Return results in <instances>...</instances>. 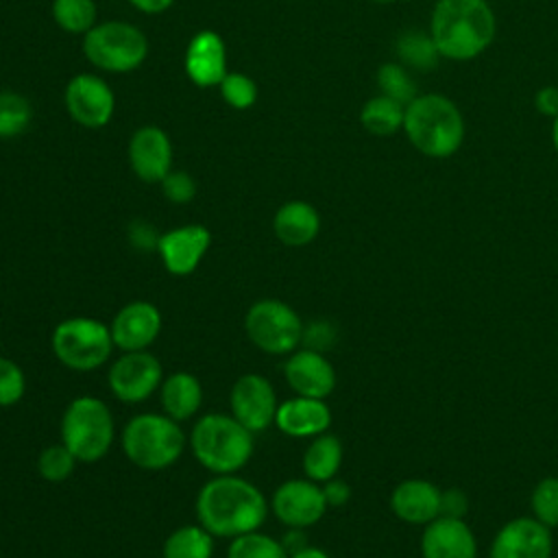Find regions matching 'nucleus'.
<instances>
[{
	"label": "nucleus",
	"instance_id": "obj_1",
	"mask_svg": "<svg viewBox=\"0 0 558 558\" xmlns=\"http://www.w3.org/2000/svg\"><path fill=\"white\" fill-rule=\"evenodd\" d=\"M194 508L198 523L218 538L255 532L268 517L266 495L235 473L207 480L196 495Z\"/></svg>",
	"mask_w": 558,
	"mask_h": 558
},
{
	"label": "nucleus",
	"instance_id": "obj_2",
	"mask_svg": "<svg viewBox=\"0 0 558 558\" xmlns=\"http://www.w3.org/2000/svg\"><path fill=\"white\" fill-rule=\"evenodd\" d=\"M429 35L440 57L466 61L488 48L495 37V15L486 0H438Z\"/></svg>",
	"mask_w": 558,
	"mask_h": 558
},
{
	"label": "nucleus",
	"instance_id": "obj_3",
	"mask_svg": "<svg viewBox=\"0 0 558 558\" xmlns=\"http://www.w3.org/2000/svg\"><path fill=\"white\" fill-rule=\"evenodd\" d=\"M253 432L233 414H203L190 432V449L201 466L216 475L238 473L253 458Z\"/></svg>",
	"mask_w": 558,
	"mask_h": 558
},
{
	"label": "nucleus",
	"instance_id": "obj_4",
	"mask_svg": "<svg viewBox=\"0 0 558 558\" xmlns=\"http://www.w3.org/2000/svg\"><path fill=\"white\" fill-rule=\"evenodd\" d=\"M403 131L416 150L434 159H445L460 148L464 120L447 96L423 94L405 105Z\"/></svg>",
	"mask_w": 558,
	"mask_h": 558
},
{
	"label": "nucleus",
	"instance_id": "obj_5",
	"mask_svg": "<svg viewBox=\"0 0 558 558\" xmlns=\"http://www.w3.org/2000/svg\"><path fill=\"white\" fill-rule=\"evenodd\" d=\"M120 445L131 464L144 471H161L183 456L185 434L179 421L168 414L144 412L124 425Z\"/></svg>",
	"mask_w": 558,
	"mask_h": 558
},
{
	"label": "nucleus",
	"instance_id": "obj_6",
	"mask_svg": "<svg viewBox=\"0 0 558 558\" xmlns=\"http://www.w3.org/2000/svg\"><path fill=\"white\" fill-rule=\"evenodd\" d=\"M116 438V421L109 405L98 397H76L61 416V442L78 462H98Z\"/></svg>",
	"mask_w": 558,
	"mask_h": 558
},
{
	"label": "nucleus",
	"instance_id": "obj_7",
	"mask_svg": "<svg viewBox=\"0 0 558 558\" xmlns=\"http://www.w3.org/2000/svg\"><path fill=\"white\" fill-rule=\"evenodd\" d=\"M50 347L65 368L89 373L109 362L116 344L107 323L92 316H72L52 329Z\"/></svg>",
	"mask_w": 558,
	"mask_h": 558
},
{
	"label": "nucleus",
	"instance_id": "obj_8",
	"mask_svg": "<svg viewBox=\"0 0 558 558\" xmlns=\"http://www.w3.org/2000/svg\"><path fill=\"white\" fill-rule=\"evenodd\" d=\"M83 52L94 68L124 74L146 61L148 39L129 22H100L83 35Z\"/></svg>",
	"mask_w": 558,
	"mask_h": 558
},
{
	"label": "nucleus",
	"instance_id": "obj_9",
	"mask_svg": "<svg viewBox=\"0 0 558 558\" xmlns=\"http://www.w3.org/2000/svg\"><path fill=\"white\" fill-rule=\"evenodd\" d=\"M301 316L279 299H259L244 314L248 340L264 353L290 355L303 342Z\"/></svg>",
	"mask_w": 558,
	"mask_h": 558
},
{
	"label": "nucleus",
	"instance_id": "obj_10",
	"mask_svg": "<svg viewBox=\"0 0 558 558\" xmlns=\"http://www.w3.org/2000/svg\"><path fill=\"white\" fill-rule=\"evenodd\" d=\"M163 381L161 362L148 351H122L107 373L109 390L122 403H142Z\"/></svg>",
	"mask_w": 558,
	"mask_h": 558
},
{
	"label": "nucleus",
	"instance_id": "obj_11",
	"mask_svg": "<svg viewBox=\"0 0 558 558\" xmlns=\"http://www.w3.org/2000/svg\"><path fill=\"white\" fill-rule=\"evenodd\" d=\"M65 109L70 118L85 129H102L113 118L116 96L109 83L96 74L83 72L65 85Z\"/></svg>",
	"mask_w": 558,
	"mask_h": 558
},
{
	"label": "nucleus",
	"instance_id": "obj_12",
	"mask_svg": "<svg viewBox=\"0 0 558 558\" xmlns=\"http://www.w3.org/2000/svg\"><path fill=\"white\" fill-rule=\"evenodd\" d=\"M277 392L268 377L259 373H246L235 379L229 392L231 414L253 434H259L275 425Z\"/></svg>",
	"mask_w": 558,
	"mask_h": 558
},
{
	"label": "nucleus",
	"instance_id": "obj_13",
	"mask_svg": "<svg viewBox=\"0 0 558 558\" xmlns=\"http://www.w3.org/2000/svg\"><path fill=\"white\" fill-rule=\"evenodd\" d=\"M270 510L286 527L305 530L318 523L327 510L323 486L314 480H286L270 497Z\"/></svg>",
	"mask_w": 558,
	"mask_h": 558
},
{
	"label": "nucleus",
	"instance_id": "obj_14",
	"mask_svg": "<svg viewBox=\"0 0 558 558\" xmlns=\"http://www.w3.org/2000/svg\"><path fill=\"white\" fill-rule=\"evenodd\" d=\"M211 246V233L203 225L174 227L159 235L157 253L163 268L174 277L192 275Z\"/></svg>",
	"mask_w": 558,
	"mask_h": 558
},
{
	"label": "nucleus",
	"instance_id": "obj_15",
	"mask_svg": "<svg viewBox=\"0 0 558 558\" xmlns=\"http://www.w3.org/2000/svg\"><path fill=\"white\" fill-rule=\"evenodd\" d=\"M161 312L150 301H131L118 310L109 329L120 351H146L161 333Z\"/></svg>",
	"mask_w": 558,
	"mask_h": 558
},
{
	"label": "nucleus",
	"instance_id": "obj_16",
	"mask_svg": "<svg viewBox=\"0 0 558 558\" xmlns=\"http://www.w3.org/2000/svg\"><path fill=\"white\" fill-rule=\"evenodd\" d=\"M129 166L144 183H161L172 170V144L161 126H140L129 142Z\"/></svg>",
	"mask_w": 558,
	"mask_h": 558
},
{
	"label": "nucleus",
	"instance_id": "obj_17",
	"mask_svg": "<svg viewBox=\"0 0 558 558\" xmlns=\"http://www.w3.org/2000/svg\"><path fill=\"white\" fill-rule=\"evenodd\" d=\"M183 68L187 78L196 87H216L225 78L227 70V46L216 31L203 28L192 35L185 48Z\"/></svg>",
	"mask_w": 558,
	"mask_h": 558
},
{
	"label": "nucleus",
	"instance_id": "obj_18",
	"mask_svg": "<svg viewBox=\"0 0 558 558\" xmlns=\"http://www.w3.org/2000/svg\"><path fill=\"white\" fill-rule=\"evenodd\" d=\"M551 534L538 519L521 517L506 523L493 541L490 558H549Z\"/></svg>",
	"mask_w": 558,
	"mask_h": 558
},
{
	"label": "nucleus",
	"instance_id": "obj_19",
	"mask_svg": "<svg viewBox=\"0 0 558 558\" xmlns=\"http://www.w3.org/2000/svg\"><path fill=\"white\" fill-rule=\"evenodd\" d=\"M283 377L288 386L301 397L325 399L336 386V371L329 360L314 349L292 351L283 364Z\"/></svg>",
	"mask_w": 558,
	"mask_h": 558
},
{
	"label": "nucleus",
	"instance_id": "obj_20",
	"mask_svg": "<svg viewBox=\"0 0 558 558\" xmlns=\"http://www.w3.org/2000/svg\"><path fill=\"white\" fill-rule=\"evenodd\" d=\"M331 425V412L325 399L314 397H292L277 405L275 427L292 438H310L325 434Z\"/></svg>",
	"mask_w": 558,
	"mask_h": 558
},
{
	"label": "nucleus",
	"instance_id": "obj_21",
	"mask_svg": "<svg viewBox=\"0 0 558 558\" xmlns=\"http://www.w3.org/2000/svg\"><path fill=\"white\" fill-rule=\"evenodd\" d=\"M423 558H475L473 532L462 519L436 517L423 532Z\"/></svg>",
	"mask_w": 558,
	"mask_h": 558
},
{
	"label": "nucleus",
	"instance_id": "obj_22",
	"mask_svg": "<svg viewBox=\"0 0 558 558\" xmlns=\"http://www.w3.org/2000/svg\"><path fill=\"white\" fill-rule=\"evenodd\" d=\"M390 506L408 523H429L440 514V490L432 482L408 480L395 488Z\"/></svg>",
	"mask_w": 558,
	"mask_h": 558
},
{
	"label": "nucleus",
	"instance_id": "obj_23",
	"mask_svg": "<svg viewBox=\"0 0 558 558\" xmlns=\"http://www.w3.org/2000/svg\"><path fill=\"white\" fill-rule=\"evenodd\" d=\"M272 231L286 246H305L318 235L320 216L307 201H288L275 211Z\"/></svg>",
	"mask_w": 558,
	"mask_h": 558
},
{
	"label": "nucleus",
	"instance_id": "obj_24",
	"mask_svg": "<svg viewBox=\"0 0 558 558\" xmlns=\"http://www.w3.org/2000/svg\"><path fill=\"white\" fill-rule=\"evenodd\" d=\"M159 401L163 408V414H168L174 421H187L192 418L203 403V386L196 375L187 371H177L163 377L159 386Z\"/></svg>",
	"mask_w": 558,
	"mask_h": 558
},
{
	"label": "nucleus",
	"instance_id": "obj_25",
	"mask_svg": "<svg viewBox=\"0 0 558 558\" xmlns=\"http://www.w3.org/2000/svg\"><path fill=\"white\" fill-rule=\"evenodd\" d=\"M342 462V445L331 434H318L303 453V471L310 480L323 484L336 477Z\"/></svg>",
	"mask_w": 558,
	"mask_h": 558
},
{
	"label": "nucleus",
	"instance_id": "obj_26",
	"mask_svg": "<svg viewBox=\"0 0 558 558\" xmlns=\"http://www.w3.org/2000/svg\"><path fill=\"white\" fill-rule=\"evenodd\" d=\"M214 538L201 523L181 525L166 538L163 558H211Z\"/></svg>",
	"mask_w": 558,
	"mask_h": 558
},
{
	"label": "nucleus",
	"instance_id": "obj_27",
	"mask_svg": "<svg viewBox=\"0 0 558 558\" xmlns=\"http://www.w3.org/2000/svg\"><path fill=\"white\" fill-rule=\"evenodd\" d=\"M405 107L388 96H375L364 102L360 111L362 126L373 135H392L403 126Z\"/></svg>",
	"mask_w": 558,
	"mask_h": 558
},
{
	"label": "nucleus",
	"instance_id": "obj_28",
	"mask_svg": "<svg viewBox=\"0 0 558 558\" xmlns=\"http://www.w3.org/2000/svg\"><path fill=\"white\" fill-rule=\"evenodd\" d=\"M395 48H397L399 59L405 65H410V68H414L418 72L434 70L436 63H438V57H440L432 35H427L423 31H405V33H401L397 37Z\"/></svg>",
	"mask_w": 558,
	"mask_h": 558
},
{
	"label": "nucleus",
	"instance_id": "obj_29",
	"mask_svg": "<svg viewBox=\"0 0 558 558\" xmlns=\"http://www.w3.org/2000/svg\"><path fill=\"white\" fill-rule=\"evenodd\" d=\"M94 0H52V17L59 28L72 35H85L96 26Z\"/></svg>",
	"mask_w": 558,
	"mask_h": 558
},
{
	"label": "nucleus",
	"instance_id": "obj_30",
	"mask_svg": "<svg viewBox=\"0 0 558 558\" xmlns=\"http://www.w3.org/2000/svg\"><path fill=\"white\" fill-rule=\"evenodd\" d=\"M227 558H290V554L281 541L255 530L231 538Z\"/></svg>",
	"mask_w": 558,
	"mask_h": 558
},
{
	"label": "nucleus",
	"instance_id": "obj_31",
	"mask_svg": "<svg viewBox=\"0 0 558 558\" xmlns=\"http://www.w3.org/2000/svg\"><path fill=\"white\" fill-rule=\"evenodd\" d=\"M33 120V107L17 92H0V137L22 135Z\"/></svg>",
	"mask_w": 558,
	"mask_h": 558
},
{
	"label": "nucleus",
	"instance_id": "obj_32",
	"mask_svg": "<svg viewBox=\"0 0 558 558\" xmlns=\"http://www.w3.org/2000/svg\"><path fill=\"white\" fill-rule=\"evenodd\" d=\"M76 462V456L63 442H54L39 451L37 473L50 484H61L74 473Z\"/></svg>",
	"mask_w": 558,
	"mask_h": 558
},
{
	"label": "nucleus",
	"instance_id": "obj_33",
	"mask_svg": "<svg viewBox=\"0 0 558 558\" xmlns=\"http://www.w3.org/2000/svg\"><path fill=\"white\" fill-rule=\"evenodd\" d=\"M377 87L381 89V96H388L401 105H410L416 98V85L399 63L379 65Z\"/></svg>",
	"mask_w": 558,
	"mask_h": 558
},
{
	"label": "nucleus",
	"instance_id": "obj_34",
	"mask_svg": "<svg viewBox=\"0 0 558 558\" xmlns=\"http://www.w3.org/2000/svg\"><path fill=\"white\" fill-rule=\"evenodd\" d=\"M222 100L235 109V111H246L255 105L257 100V85L255 81L244 74V72H227L225 78L218 85Z\"/></svg>",
	"mask_w": 558,
	"mask_h": 558
},
{
	"label": "nucleus",
	"instance_id": "obj_35",
	"mask_svg": "<svg viewBox=\"0 0 558 558\" xmlns=\"http://www.w3.org/2000/svg\"><path fill=\"white\" fill-rule=\"evenodd\" d=\"M26 392V375L22 366L9 357H0V408H11Z\"/></svg>",
	"mask_w": 558,
	"mask_h": 558
},
{
	"label": "nucleus",
	"instance_id": "obj_36",
	"mask_svg": "<svg viewBox=\"0 0 558 558\" xmlns=\"http://www.w3.org/2000/svg\"><path fill=\"white\" fill-rule=\"evenodd\" d=\"M532 510L547 527L558 525V477H545L532 495Z\"/></svg>",
	"mask_w": 558,
	"mask_h": 558
},
{
	"label": "nucleus",
	"instance_id": "obj_37",
	"mask_svg": "<svg viewBox=\"0 0 558 558\" xmlns=\"http://www.w3.org/2000/svg\"><path fill=\"white\" fill-rule=\"evenodd\" d=\"M159 185L163 196L174 205H185L196 196V181L185 170H170Z\"/></svg>",
	"mask_w": 558,
	"mask_h": 558
},
{
	"label": "nucleus",
	"instance_id": "obj_38",
	"mask_svg": "<svg viewBox=\"0 0 558 558\" xmlns=\"http://www.w3.org/2000/svg\"><path fill=\"white\" fill-rule=\"evenodd\" d=\"M333 338H336V331L329 323L325 320H318V323H312L310 327L303 329V342H307V349H314V351H320V349H327L333 344Z\"/></svg>",
	"mask_w": 558,
	"mask_h": 558
},
{
	"label": "nucleus",
	"instance_id": "obj_39",
	"mask_svg": "<svg viewBox=\"0 0 558 558\" xmlns=\"http://www.w3.org/2000/svg\"><path fill=\"white\" fill-rule=\"evenodd\" d=\"M466 497L462 490H447V493H440V514L442 517H453V519H460L464 512H466Z\"/></svg>",
	"mask_w": 558,
	"mask_h": 558
},
{
	"label": "nucleus",
	"instance_id": "obj_40",
	"mask_svg": "<svg viewBox=\"0 0 558 558\" xmlns=\"http://www.w3.org/2000/svg\"><path fill=\"white\" fill-rule=\"evenodd\" d=\"M323 493H325L327 506H342V504H347L349 497H351L349 484L342 482V480H336V477L323 482Z\"/></svg>",
	"mask_w": 558,
	"mask_h": 558
},
{
	"label": "nucleus",
	"instance_id": "obj_41",
	"mask_svg": "<svg viewBox=\"0 0 558 558\" xmlns=\"http://www.w3.org/2000/svg\"><path fill=\"white\" fill-rule=\"evenodd\" d=\"M534 107H536V111L556 118L558 116V87L547 85V87L538 89L534 96Z\"/></svg>",
	"mask_w": 558,
	"mask_h": 558
},
{
	"label": "nucleus",
	"instance_id": "obj_42",
	"mask_svg": "<svg viewBox=\"0 0 558 558\" xmlns=\"http://www.w3.org/2000/svg\"><path fill=\"white\" fill-rule=\"evenodd\" d=\"M159 235L161 233H155V229L146 222H135L131 227V242L137 246V248H157V242H159Z\"/></svg>",
	"mask_w": 558,
	"mask_h": 558
},
{
	"label": "nucleus",
	"instance_id": "obj_43",
	"mask_svg": "<svg viewBox=\"0 0 558 558\" xmlns=\"http://www.w3.org/2000/svg\"><path fill=\"white\" fill-rule=\"evenodd\" d=\"M142 13H161L172 7L174 0H129Z\"/></svg>",
	"mask_w": 558,
	"mask_h": 558
},
{
	"label": "nucleus",
	"instance_id": "obj_44",
	"mask_svg": "<svg viewBox=\"0 0 558 558\" xmlns=\"http://www.w3.org/2000/svg\"><path fill=\"white\" fill-rule=\"evenodd\" d=\"M281 543L288 549V554H294V551H299V549H303L307 545V541H305V536H303V532L299 527H290V532L281 538Z\"/></svg>",
	"mask_w": 558,
	"mask_h": 558
},
{
	"label": "nucleus",
	"instance_id": "obj_45",
	"mask_svg": "<svg viewBox=\"0 0 558 558\" xmlns=\"http://www.w3.org/2000/svg\"><path fill=\"white\" fill-rule=\"evenodd\" d=\"M290 558H329V556H327L323 549H318V547L305 545L303 549H299V551L290 554Z\"/></svg>",
	"mask_w": 558,
	"mask_h": 558
},
{
	"label": "nucleus",
	"instance_id": "obj_46",
	"mask_svg": "<svg viewBox=\"0 0 558 558\" xmlns=\"http://www.w3.org/2000/svg\"><path fill=\"white\" fill-rule=\"evenodd\" d=\"M551 142H554V148L558 153V116L554 118V124H551Z\"/></svg>",
	"mask_w": 558,
	"mask_h": 558
},
{
	"label": "nucleus",
	"instance_id": "obj_47",
	"mask_svg": "<svg viewBox=\"0 0 558 558\" xmlns=\"http://www.w3.org/2000/svg\"><path fill=\"white\" fill-rule=\"evenodd\" d=\"M371 2H375V4H390V2H395V0H371Z\"/></svg>",
	"mask_w": 558,
	"mask_h": 558
}]
</instances>
